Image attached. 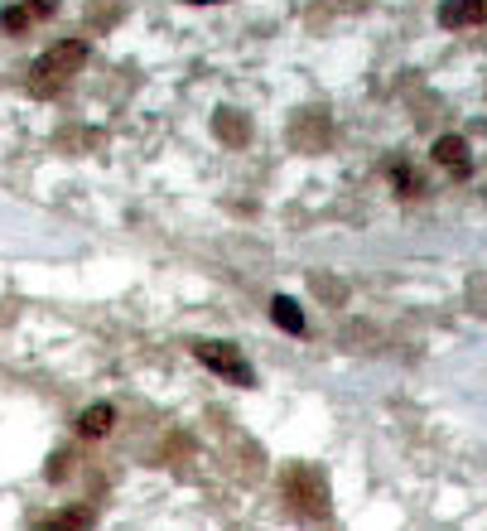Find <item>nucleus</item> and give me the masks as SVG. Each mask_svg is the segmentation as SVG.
<instances>
[{
	"instance_id": "obj_12",
	"label": "nucleus",
	"mask_w": 487,
	"mask_h": 531,
	"mask_svg": "<svg viewBox=\"0 0 487 531\" xmlns=\"http://www.w3.org/2000/svg\"><path fill=\"white\" fill-rule=\"evenodd\" d=\"M29 5V15H34V20H44V15H54L58 10V0H25Z\"/></svg>"
},
{
	"instance_id": "obj_1",
	"label": "nucleus",
	"mask_w": 487,
	"mask_h": 531,
	"mask_svg": "<svg viewBox=\"0 0 487 531\" xmlns=\"http://www.w3.org/2000/svg\"><path fill=\"white\" fill-rule=\"evenodd\" d=\"M82 63H87V44H82V39H63V44H54V49H44V54L34 58L29 87H34L39 97H49V92H58L73 73H82Z\"/></svg>"
},
{
	"instance_id": "obj_4",
	"label": "nucleus",
	"mask_w": 487,
	"mask_h": 531,
	"mask_svg": "<svg viewBox=\"0 0 487 531\" xmlns=\"http://www.w3.org/2000/svg\"><path fill=\"white\" fill-rule=\"evenodd\" d=\"M439 25L444 29L487 25V0H444V5H439Z\"/></svg>"
},
{
	"instance_id": "obj_2",
	"label": "nucleus",
	"mask_w": 487,
	"mask_h": 531,
	"mask_svg": "<svg viewBox=\"0 0 487 531\" xmlns=\"http://www.w3.org/2000/svg\"><path fill=\"white\" fill-rule=\"evenodd\" d=\"M193 358L208 367V372H217L222 382H237V387H251V382H256L251 363H246L232 343H222V338H203V343H193Z\"/></svg>"
},
{
	"instance_id": "obj_3",
	"label": "nucleus",
	"mask_w": 487,
	"mask_h": 531,
	"mask_svg": "<svg viewBox=\"0 0 487 531\" xmlns=\"http://www.w3.org/2000/svg\"><path fill=\"white\" fill-rule=\"evenodd\" d=\"M285 498L304 512V517H328V483L319 469H309V464H295L290 474H285Z\"/></svg>"
},
{
	"instance_id": "obj_13",
	"label": "nucleus",
	"mask_w": 487,
	"mask_h": 531,
	"mask_svg": "<svg viewBox=\"0 0 487 531\" xmlns=\"http://www.w3.org/2000/svg\"><path fill=\"white\" fill-rule=\"evenodd\" d=\"M184 5H217V0H184Z\"/></svg>"
},
{
	"instance_id": "obj_10",
	"label": "nucleus",
	"mask_w": 487,
	"mask_h": 531,
	"mask_svg": "<svg viewBox=\"0 0 487 531\" xmlns=\"http://www.w3.org/2000/svg\"><path fill=\"white\" fill-rule=\"evenodd\" d=\"M54 527H92V512H63L54 517Z\"/></svg>"
},
{
	"instance_id": "obj_11",
	"label": "nucleus",
	"mask_w": 487,
	"mask_h": 531,
	"mask_svg": "<svg viewBox=\"0 0 487 531\" xmlns=\"http://www.w3.org/2000/svg\"><path fill=\"white\" fill-rule=\"evenodd\" d=\"M68 464H73V454H54L44 474H49V478H68Z\"/></svg>"
},
{
	"instance_id": "obj_5",
	"label": "nucleus",
	"mask_w": 487,
	"mask_h": 531,
	"mask_svg": "<svg viewBox=\"0 0 487 531\" xmlns=\"http://www.w3.org/2000/svg\"><path fill=\"white\" fill-rule=\"evenodd\" d=\"M111 425H116V411L107 401H97V406H87L78 416V435L82 440H102V435H111Z\"/></svg>"
},
{
	"instance_id": "obj_8",
	"label": "nucleus",
	"mask_w": 487,
	"mask_h": 531,
	"mask_svg": "<svg viewBox=\"0 0 487 531\" xmlns=\"http://www.w3.org/2000/svg\"><path fill=\"white\" fill-rule=\"evenodd\" d=\"M217 136L232 140V145H242V140L251 136V126H242V116L237 112H217Z\"/></svg>"
},
{
	"instance_id": "obj_7",
	"label": "nucleus",
	"mask_w": 487,
	"mask_h": 531,
	"mask_svg": "<svg viewBox=\"0 0 487 531\" xmlns=\"http://www.w3.org/2000/svg\"><path fill=\"white\" fill-rule=\"evenodd\" d=\"M271 319L280 324V329H290V334H304V309H299V300L275 295V300H271Z\"/></svg>"
},
{
	"instance_id": "obj_6",
	"label": "nucleus",
	"mask_w": 487,
	"mask_h": 531,
	"mask_svg": "<svg viewBox=\"0 0 487 531\" xmlns=\"http://www.w3.org/2000/svg\"><path fill=\"white\" fill-rule=\"evenodd\" d=\"M430 155L439 160V165H449L454 174H463V169H468V140L463 136H439Z\"/></svg>"
},
{
	"instance_id": "obj_9",
	"label": "nucleus",
	"mask_w": 487,
	"mask_h": 531,
	"mask_svg": "<svg viewBox=\"0 0 487 531\" xmlns=\"http://www.w3.org/2000/svg\"><path fill=\"white\" fill-rule=\"evenodd\" d=\"M29 20H34V15H29L25 5H10V10L0 15V25H5V29H15V34H20V29H29Z\"/></svg>"
}]
</instances>
